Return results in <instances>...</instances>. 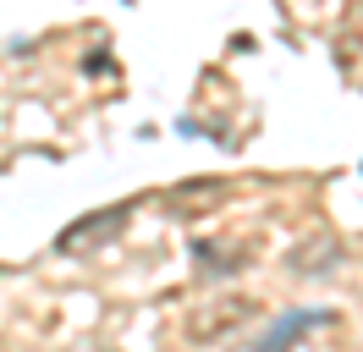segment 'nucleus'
I'll list each match as a JSON object with an SVG mask.
<instances>
[{
	"label": "nucleus",
	"instance_id": "f257e3e1",
	"mask_svg": "<svg viewBox=\"0 0 363 352\" xmlns=\"http://www.w3.org/2000/svg\"><path fill=\"white\" fill-rule=\"evenodd\" d=\"M314 325H330V308H286V314H275V319H270V330L259 336V347H253V352H286L303 330H314Z\"/></svg>",
	"mask_w": 363,
	"mask_h": 352
},
{
	"label": "nucleus",
	"instance_id": "f03ea898",
	"mask_svg": "<svg viewBox=\"0 0 363 352\" xmlns=\"http://www.w3.org/2000/svg\"><path fill=\"white\" fill-rule=\"evenodd\" d=\"M127 215H133V204H116V209H99V215H83V226H72V231H61V253H77L83 242H105V237H116V231L127 226Z\"/></svg>",
	"mask_w": 363,
	"mask_h": 352
},
{
	"label": "nucleus",
	"instance_id": "7ed1b4c3",
	"mask_svg": "<svg viewBox=\"0 0 363 352\" xmlns=\"http://www.w3.org/2000/svg\"><path fill=\"white\" fill-rule=\"evenodd\" d=\"M248 314H253V303H248V297H231V303H215V314H193V319H187V330H193V336L204 341V336H215V330L242 325Z\"/></svg>",
	"mask_w": 363,
	"mask_h": 352
}]
</instances>
